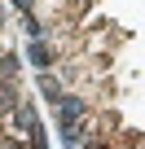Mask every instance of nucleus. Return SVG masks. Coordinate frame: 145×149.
Listing matches in <instances>:
<instances>
[{
  "mask_svg": "<svg viewBox=\"0 0 145 149\" xmlns=\"http://www.w3.org/2000/svg\"><path fill=\"white\" fill-rule=\"evenodd\" d=\"M79 114H84V101H79V97H66V101H62V127H75Z\"/></svg>",
  "mask_w": 145,
  "mask_h": 149,
  "instance_id": "nucleus-1",
  "label": "nucleus"
},
{
  "mask_svg": "<svg viewBox=\"0 0 145 149\" xmlns=\"http://www.w3.org/2000/svg\"><path fill=\"white\" fill-rule=\"evenodd\" d=\"M18 5H22V9H27V5H31V0H18Z\"/></svg>",
  "mask_w": 145,
  "mask_h": 149,
  "instance_id": "nucleus-2",
  "label": "nucleus"
}]
</instances>
